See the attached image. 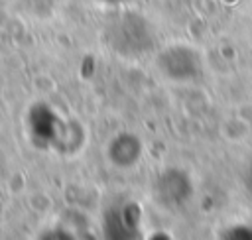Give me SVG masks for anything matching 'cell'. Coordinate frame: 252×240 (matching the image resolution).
<instances>
[{"mask_svg": "<svg viewBox=\"0 0 252 240\" xmlns=\"http://www.w3.org/2000/svg\"><path fill=\"white\" fill-rule=\"evenodd\" d=\"M106 37L122 55H140L152 45V30L138 14H124L116 18L108 28Z\"/></svg>", "mask_w": 252, "mask_h": 240, "instance_id": "6da1fadb", "label": "cell"}, {"mask_svg": "<svg viewBox=\"0 0 252 240\" xmlns=\"http://www.w3.org/2000/svg\"><path fill=\"white\" fill-rule=\"evenodd\" d=\"M140 232V209L134 203L116 205L102 218L104 240H136Z\"/></svg>", "mask_w": 252, "mask_h": 240, "instance_id": "7a4b0ae2", "label": "cell"}, {"mask_svg": "<svg viewBox=\"0 0 252 240\" xmlns=\"http://www.w3.org/2000/svg\"><path fill=\"white\" fill-rule=\"evenodd\" d=\"M28 126L33 142L41 148H55L59 142H63V122L57 118V114L45 106V104H35L30 114H28Z\"/></svg>", "mask_w": 252, "mask_h": 240, "instance_id": "3957f363", "label": "cell"}, {"mask_svg": "<svg viewBox=\"0 0 252 240\" xmlns=\"http://www.w3.org/2000/svg\"><path fill=\"white\" fill-rule=\"evenodd\" d=\"M163 75L173 81H191L199 75V55L185 45H171L158 57Z\"/></svg>", "mask_w": 252, "mask_h": 240, "instance_id": "277c9868", "label": "cell"}, {"mask_svg": "<svg viewBox=\"0 0 252 240\" xmlns=\"http://www.w3.org/2000/svg\"><path fill=\"white\" fill-rule=\"evenodd\" d=\"M156 191L163 205L167 207L183 205L191 195V181L181 169H165L158 177Z\"/></svg>", "mask_w": 252, "mask_h": 240, "instance_id": "5b68a950", "label": "cell"}, {"mask_svg": "<svg viewBox=\"0 0 252 240\" xmlns=\"http://www.w3.org/2000/svg\"><path fill=\"white\" fill-rule=\"evenodd\" d=\"M140 153H142V146L134 134H120L108 146L110 159L120 167H130L132 163H136Z\"/></svg>", "mask_w": 252, "mask_h": 240, "instance_id": "8992f818", "label": "cell"}, {"mask_svg": "<svg viewBox=\"0 0 252 240\" xmlns=\"http://www.w3.org/2000/svg\"><path fill=\"white\" fill-rule=\"evenodd\" d=\"M222 240H252V226H244V224L232 226L224 230Z\"/></svg>", "mask_w": 252, "mask_h": 240, "instance_id": "52a82bcc", "label": "cell"}, {"mask_svg": "<svg viewBox=\"0 0 252 240\" xmlns=\"http://www.w3.org/2000/svg\"><path fill=\"white\" fill-rule=\"evenodd\" d=\"M39 240H75V238L63 228H51V230H45L39 236Z\"/></svg>", "mask_w": 252, "mask_h": 240, "instance_id": "ba28073f", "label": "cell"}, {"mask_svg": "<svg viewBox=\"0 0 252 240\" xmlns=\"http://www.w3.org/2000/svg\"><path fill=\"white\" fill-rule=\"evenodd\" d=\"M152 240H167V238H165V236H163L161 232H158V234H156V236H154Z\"/></svg>", "mask_w": 252, "mask_h": 240, "instance_id": "9c48e42d", "label": "cell"}, {"mask_svg": "<svg viewBox=\"0 0 252 240\" xmlns=\"http://www.w3.org/2000/svg\"><path fill=\"white\" fill-rule=\"evenodd\" d=\"M102 2H108V4H118V2H122V0H102Z\"/></svg>", "mask_w": 252, "mask_h": 240, "instance_id": "30bf717a", "label": "cell"}]
</instances>
